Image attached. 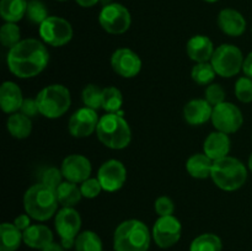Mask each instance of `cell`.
I'll list each match as a JSON object with an SVG mask.
<instances>
[{"label":"cell","instance_id":"obj_6","mask_svg":"<svg viewBox=\"0 0 252 251\" xmlns=\"http://www.w3.org/2000/svg\"><path fill=\"white\" fill-rule=\"evenodd\" d=\"M39 113L49 120L65 115L71 105L70 91L62 84H52L42 89L36 96Z\"/></svg>","mask_w":252,"mask_h":251},{"label":"cell","instance_id":"obj_44","mask_svg":"<svg viewBox=\"0 0 252 251\" xmlns=\"http://www.w3.org/2000/svg\"><path fill=\"white\" fill-rule=\"evenodd\" d=\"M42 251H65V249L62 246V244H57L53 241L49 245H47Z\"/></svg>","mask_w":252,"mask_h":251},{"label":"cell","instance_id":"obj_33","mask_svg":"<svg viewBox=\"0 0 252 251\" xmlns=\"http://www.w3.org/2000/svg\"><path fill=\"white\" fill-rule=\"evenodd\" d=\"M26 17L31 24L41 26L49 17L48 10L41 0H30L27 4Z\"/></svg>","mask_w":252,"mask_h":251},{"label":"cell","instance_id":"obj_41","mask_svg":"<svg viewBox=\"0 0 252 251\" xmlns=\"http://www.w3.org/2000/svg\"><path fill=\"white\" fill-rule=\"evenodd\" d=\"M31 219L32 218L27 213L26 214H20V216H17L16 218H15L14 224H15V226H16L17 229H20V230L24 233V231L26 230L29 226L32 225Z\"/></svg>","mask_w":252,"mask_h":251},{"label":"cell","instance_id":"obj_42","mask_svg":"<svg viewBox=\"0 0 252 251\" xmlns=\"http://www.w3.org/2000/svg\"><path fill=\"white\" fill-rule=\"evenodd\" d=\"M243 71L245 74V76H249V78L252 79V52L248 54V57L244 61Z\"/></svg>","mask_w":252,"mask_h":251},{"label":"cell","instance_id":"obj_28","mask_svg":"<svg viewBox=\"0 0 252 251\" xmlns=\"http://www.w3.org/2000/svg\"><path fill=\"white\" fill-rule=\"evenodd\" d=\"M223 244L220 238L216 234L206 233L193 239L189 246V251H221Z\"/></svg>","mask_w":252,"mask_h":251},{"label":"cell","instance_id":"obj_40","mask_svg":"<svg viewBox=\"0 0 252 251\" xmlns=\"http://www.w3.org/2000/svg\"><path fill=\"white\" fill-rule=\"evenodd\" d=\"M20 111H21V113H24V115H26L27 117L30 118L38 115L39 110H38V105H37L36 98H25Z\"/></svg>","mask_w":252,"mask_h":251},{"label":"cell","instance_id":"obj_43","mask_svg":"<svg viewBox=\"0 0 252 251\" xmlns=\"http://www.w3.org/2000/svg\"><path fill=\"white\" fill-rule=\"evenodd\" d=\"M76 4L80 5L81 7H93L95 6L97 2H100V0H75Z\"/></svg>","mask_w":252,"mask_h":251},{"label":"cell","instance_id":"obj_31","mask_svg":"<svg viewBox=\"0 0 252 251\" xmlns=\"http://www.w3.org/2000/svg\"><path fill=\"white\" fill-rule=\"evenodd\" d=\"M217 73L214 70L213 65L211 62H206V63H196V65L192 68L191 76L192 80L198 85H207L212 84V81L216 78Z\"/></svg>","mask_w":252,"mask_h":251},{"label":"cell","instance_id":"obj_30","mask_svg":"<svg viewBox=\"0 0 252 251\" xmlns=\"http://www.w3.org/2000/svg\"><path fill=\"white\" fill-rule=\"evenodd\" d=\"M75 251H102V241L100 236L91 230H85L75 239Z\"/></svg>","mask_w":252,"mask_h":251},{"label":"cell","instance_id":"obj_35","mask_svg":"<svg viewBox=\"0 0 252 251\" xmlns=\"http://www.w3.org/2000/svg\"><path fill=\"white\" fill-rule=\"evenodd\" d=\"M235 96L240 102H252V79L249 76H241L235 83Z\"/></svg>","mask_w":252,"mask_h":251},{"label":"cell","instance_id":"obj_23","mask_svg":"<svg viewBox=\"0 0 252 251\" xmlns=\"http://www.w3.org/2000/svg\"><path fill=\"white\" fill-rule=\"evenodd\" d=\"M213 162V160L204 153H197L189 157L186 161V170L193 179L204 180L211 177Z\"/></svg>","mask_w":252,"mask_h":251},{"label":"cell","instance_id":"obj_9","mask_svg":"<svg viewBox=\"0 0 252 251\" xmlns=\"http://www.w3.org/2000/svg\"><path fill=\"white\" fill-rule=\"evenodd\" d=\"M73 27L68 20L59 16H49L39 26V36L42 41L52 47H62L73 38Z\"/></svg>","mask_w":252,"mask_h":251},{"label":"cell","instance_id":"obj_47","mask_svg":"<svg viewBox=\"0 0 252 251\" xmlns=\"http://www.w3.org/2000/svg\"><path fill=\"white\" fill-rule=\"evenodd\" d=\"M204 1H207V2H216V1H218V0H204Z\"/></svg>","mask_w":252,"mask_h":251},{"label":"cell","instance_id":"obj_13","mask_svg":"<svg viewBox=\"0 0 252 251\" xmlns=\"http://www.w3.org/2000/svg\"><path fill=\"white\" fill-rule=\"evenodd\" d=\"M111 65L116 74L126 79L137 76L142 70V59L129 48H118L111 57Z\"/></svg>","mask_w":252,"mask_h":251},{"label":"cell","instance_id":"obj_1","mask_svg":"<svg viewBox=\"0 0 252 251\" xmlns=\"http://www.w3.org/2000/svg\"><path fill=\"white\" fill-rule=\"evenodd\" d=\"M6 63L9 70L17 78H34L48 65L49 52L46 44L39 39H21L16 46L9 49Z\"/></svg>","mask_w":252,"mask_h":251},{"label":"cell","instance_id":"obj_2","mask_svg":"<svg viewBox=\"0 0 252 251\" xmlns=\"http://www.w3.org/2000/svg\"><path fill=\"white\" fill-rule=\"evenodd\" d=\"M58 204L56 189L41 182L27 188L24 194L25 212L34 220L46 221L51 219L57 214Z\"/></svg>","mask_w":252,"mask_h":251},{"label":"cell","instance_id":"obj_16","mask_svg":"<svg viewBox=\"0 0 252 251\" xmlns=\"http://www.w3.org/2000/svg\"><path fill=\"white\" fill-rule=\"evenodd\" d=\"M61 170L64 180L74 182V184H83L85 180L90 177L93 166H91L90 160L84 155L71 154L63 160Z\"/></svg>","mask_w":252,"mask_h":251},{"label":"cell","instance_id":"obj_38","mask_svg":"<svg viewBox=\"0 0 252 251\" xmlns=\"http://www.w3.org/2000/svg\"><path fill=\"white\" fill-rule=\"evenodd\" d=\"M80 189H81V194H83V197L91 199V198H96V197L101 193V191H102V186H101L97 177H96V179L89 177V179L85 180L83 184H80Z\"/></svg>","mask_w":252,"mask_h":251},{"label":"cell","instance_id":"obj_26","mask_svg":"<svg viewBox=\"0 0 252 251\" xmlns=\"http://www.w3.org/2000/svg\"><path fill=\"white\" fill-rule=\"evenodd\" d=\"M27 0H1L0 1V15L5 22H19L26 16Z\"/></svg>","mask_w":252,"mask_h":251},{"label":"cell","instance_id":"obj_15","mask_svg":"<svg viewBox=\"0 0 252 251\" xmlns=\"http://www.w3.org/2000/svg\"><path fill=\"white\" fill-rule=\"evenodd\" d=\"M56 230L62 240H75L81 228V217L71 207H62L56 214Z\"/></svg>","mask_w":252,"mask_h":251},{"label":"cell","instance_id":"obj_46","mask_svg":"<svg viewBox=\"0 0 252 251\" xmlns=\"http://www.w3.org/2000/svg\"><path fill=\"white\" fill-rule=\"evenodd\" d=\"M100 1L102 2L103 6H106V5H108V4H111V2H112L111 0H100Z\"/></svg>","mask_w":252,"mask_h":251},{"label":"cell","instance_id":"obj_36","mask_svg":"<svg viewBox=\"0 0 252 251\" xmlns=\"http://www.w3.org/2000/svg\"><path fill=\"white\" fill-rule=\"evenodd\" d=\"M204 98L212 106H218L225 102V90L219 84H209L204 91Z\"/></svg>","mask_w":252,"mask_h":251},{"label":"cell","instance_id":"obj_3","mask_svg":"<svg viewBox=\"0 0 252 251\" xmlns=\"http://www.w3.org/2000/svg\"><path fill=\"white\" fill-rule=\"evenodd\" d=\"M98 140L113 150L125 149L132 140V129L121 113H106L100 118L96 129Z\"/></svg>","mask_w":252,"mask_h":251},{"label":"cell","instance_id":"obj_48","mask_svg":"<svg viewBox=\"0 0 252 251\" xmlns=\"http://www.w3.org/2000/svg\"><path fill=\"white\" fill-rule=\"evenodd\" d=\"M57 1H66V0H57Z\"/></svg>","mask_w":252,"mask_h":251},{"label":"cell","instance_id":"obj_32","mask_svg":"<svg viewBox=\"0 0 252 251\" xmlns=\"http://www.w3.org/2000/svg\"><path fill=\"white\" fill-rule=\"evenodd\" d=\"M102 91L103 89L95 85V84L86 85L81 93V100H83L85 107L95 111H97L98 108H102Z\"/></svg>","mask_w":252,"mask_h":251},{"label":"cell","instance_id":"obj_39","mask_svg":"<svg viewBox=\"0 0 252 251\" xmlns=\"http://www.w3.org/2000/svg\"><path fill=\"white\" fill-rule=\"evenodd\" d=\"M155 212L159 214V217H166L172 216L175 211V204L172 199L167 196H161L157 198L154 203Z\"/></svg>","mask_w":252,"mask_h":251},{"label":"cell","instance_id":"obj_21","mask_svg":"<svg viewBox=\"0 0 252 251\" xmlns=\"http://www.w3.org/2000/svg\"><path fill=\"white\" fill-rule=\"evenodd\" d=\"M24 100L21 89L14 81H5L0 86V107L5 113H16L21 108Z\"/></svg>","mask_w":252,"mask_h":251},{"label":"cell","instance_id":"obj_18","mask_svg":"<svg viewBox=\"0 0 252 251\" xmlns=\"http://www.w3.org/2000/svg\"><path fill=\"white\" fill-rule=\"evenodd\" d=\"M213 106L206 98H194L184 107V118L189 125L201 126L212 118Z\"/></svg>","mask_w":252,"mask_h":251},{"label":"cell","instance_id":"obj_5","mask_svg":"<svg viewBox=\"0 0 252 251\" xmlns=\"http://www.w3.org/2000/svg\"><path fill=\"white\" fill-rule=\"evenodd\" d=\"M211 177L217 187L223 191H236L245 185L248 169L245 164L236 157H225L213 162Z\"/></svg>","mask_w":252,"mask_h":251},{"label":"cell","instance_id":"obj_25","mask_svg":"<svg viewBox=\"0 0 252 251\" xmlns=\"http://www.w3.org/2000/svg\"><path fill=\"white\" fill-rule=\"evenodd\" d=\"M6 128L11 137L16 139H25L32 132V121L21 112L12 113L6 121Z\"/></svg>","mask_w":252,"mask_h":251},{"label":"cell","instance_id":"obj_20","mask_svg":"<svg viewBox=\"0 0 252 251\" xmlns=\"http://www.w3.org/2000/svg\"><path fill=\"white\" fill-rule=\"evenodd\" d=\"M230 148L231 140L229 138V134L216 130V132H212L204 140L203 153L208 155L213 161H216L221 157H228Z\"/></svg>","mask_w":252,"mask_h":251},{"label":"cell","instance_id":"obj_34","mask_svg":"<svg viewBox=\"0 0 252 251\" xmlns=\"http://www.w3.org/2000/svg\"><path fill=\"white\" fill-rule=\"evenodd\" d=\"M21 41L20 27L14 22H5L0 29V42L4 47L12 48Z\"/></svg>","mask_w":252,"mask_h":251},{"label":"cell","instance_id":"obj_37","mask_svg":"<svg viewBox=\"0 0 252 251\" xmlns=\"http://www.w3.org/2000/svg\"><path fill=\"white\" fill-rule=\"evenodd\" d=\"M63 174L62 170L57 169V167H48L42 172L41 176V184L46 185V186L51 187V188L57 189L59 185L63 182Z\"/></svg>","mask_w":252,"mask_h":251},{"label":"cell","instance_id":"obj_8","mask_svg":"<svg viewBox=\"0 0 252 251\" xmlns=\"http://www.w3.org/2000/svg\"><path fill=\"white\" fill-rule=\"evenodd\" d=\"M98 22L106 32L111 34H122L129 30L132 16L126 6L118 2H111L102 7L98 15Z\"/></svg>","mask_w":252,"mask_h":251},{"label":"cell","instance_id":"obj_19","mask_svg":"<svg viewBox=\"0 0 252 251\" xmlns=\"http://www.w3.org/2000/svg\"><path fill=\"white\" fill-rule=\"evenodd\" d=\"M186 51L193 62L206 63V62H211L216 48L209 37L204 34H196L189 39L186 44Z\"/></svg>","mask_w":252,"mask_h":251},{"label":"cell","instance_id":"obj_22","mask_svg":"<svg viewBox=\"0 0 252 251\" xmlns=\"http://www.w3.org/2000/svg\"><path fill=\"white\" fill-rule=\"evenodd\" d=\"M24 243L32 249L43 250L47 245L53 243V233L43 224H32L22 233Z\"/></svg>","mask_w":252,"mask_h":251},{"label":"cell","instance_id":"obj_24","mask_svg":"<svg viewBox=\"0 0 252 251\" xmlns=\"http://www.w3.org/2000/svg\"><path fill=\"white\" fill-rule=\"evenodd\" d=\"M24 241V235L14 223H2L0 225V251H16Z\"/></svg>","mask_w":252,"mask_h":251},{"label":"cell","instance_id":"obj_12","mask_svg":"<svg viewBox=\"0 0 252 251\" xmlns=\"http://www.w3.org/2000/svg\"><path fill=\"white\" fill-rule=\"evenodd\" d=\"M97 179L103 191L116 192L122 188L123 185L126 184L127 170L120 160H107L98 169Z\"/></svg>","mask_w":252,"mask_h":251},{"label":"cell","instance_id":"obj_45","mask_svg":"<svg viewBox=\"0 0 252 251\" xmlns=\"http://www.w3.org/2000/svg\"><path fill=\"white\" fill-rule=\"evenodd\" d=\"M249 169H250V171L252 172V154L250 155V157H249Z\"/></svg>","mask_w":252,"mask_h":251},{"label":"cell","instance_id":"obj_4","mask_svg":"<svg viewBox=\"0 0 252 251\" xmlns=\"http://www.w3.org/2000/svg\"><path fill=\"white\" fill-rule=\"evenodd\" d=\"M152 235L148 226L138 219H128L116 228L113 234L115 251H148Z\"/></svg>","mask_w":252,"mask_h":251},{"label":"cell","instance_id":"obj_7","mask_svg":"<svg viewBox=\"0 0 252 251\" xmlns=\"http://www.w3.org/2000/svg\"><path fill=\"white\" fill-rule=\"evenodd\" d=\"M244 61L245 58L239 47L224 43L217 47L211 59V63L217 75L221 76V78H233L243 70Z\"/></svg>","mask_w":252,"mask_h":251},{"label":"cell","instance_id":"obj_11","mask_svg":"<svg viewBox=\"0 0 252 251\" xmlns=\"http://www.w3.org/2000/svg\"><path fill=\"white\" fill-rule=\"evenodd\" d=\"M182 234V225L174 216L159 217L153 226V239L161 249L174 246L180 240Z\"/></svg>","mask_w":252,"mask_h":251},{"label":"cell","instance_id":"obj_27","mask_svg":"<svg viewBox=\"0 0 252 251\" xmlns=\"http://www.w3.org/2000/svg\"><path fill=\"white\" fill-rule=\"evenodd\" d=\"M56 193L59 204L62 207H71V208H74L80 202V199L83 198L81 189L78 186V184L66 181V180L59 185L58 188L56 189Z\"/></svg>","mask_w":252,"mask_h":251},{"label":"cell","instance_id":"obj_17","mask_svg":"<svg viewBox=\"0 0 252 251\" xmlns=\"http://www.w3.org/2000/svg\"><path fill=\"white\" fill-rule=\"evenodd\" d=\"M218 26L223 33L231 37H239L246 31V20L238 10L226 7L219 12Z\"/></svg>","mask_w":252,"mask_h":251},{"label":"cell","instance_id":"obj_10","mask_svg":"<svg viewBox=\"0 0 252 251\" xmlns=\"http://www.w3.org/2000/svg\"><path fill=\"white\" fill-rule=\"evenodd\" d=\"M214 128L225 134L238 132L244 123V116L240 108L231 102H223L213 107L211 118Z\"/></svg>","mask_w":252,"mask_h":251},{"label":"cell","instance_id":"obj_29","mask_svg":"<svg viewBox=\"0 0 252 251\" xmlns=\"http://www.w3.org/2000/svg\"><path fill=\"white\" fill-rule=\"evenodd\" d=\"M123 105L122 93L115 86H108L102 91V108L107 113H121Z\"/></svg>","mask_w":252,"mask_h":251},{"label":"cell","instance_id":"obj_14","mask_svg":"<svg viewBox=\"0 0 252 251\" xmlns=\"http://www.w3.org/2000/svg\"><path fill=\"white\" fill-rule=\"evenodd\" d=\"M97 112L89 107H81L71 115L68 123V129L70 134L75 138L90 137L96 132L98 125Z\"/></svg>","mask_w":252,"mask_h":251}]
</instances>
